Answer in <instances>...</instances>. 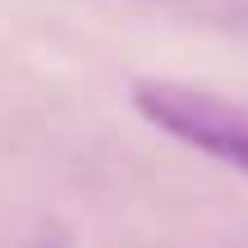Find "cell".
<instances>
[{"label": "cell", "instance_id": "obj_2", "mask_svg": "<svg viewBox=\"0 0 248 248\" xmlns=\"http://www.w3.org/2000/svg\"><path fill=\"white\" fill-rule=\"evenodd\" d=\"M152 5H179V0H152Z\"/></svg>", "mask_w": 248, "mask_h": 248}, {"label": "cell", "instance_id": "obj_1", "mask_svg": "<svg viewBox=\"0 0 248 248\" xmlns=\"http://www.w3.org/2000/svg\"><path fill=\"white\" fill-rule=\"evenodd\" d=\"M129 101L152 129L248 179V101L184 78H133Z\"/></svg>", "mask_w": 248, "mask_h": 248}]
</instances>
